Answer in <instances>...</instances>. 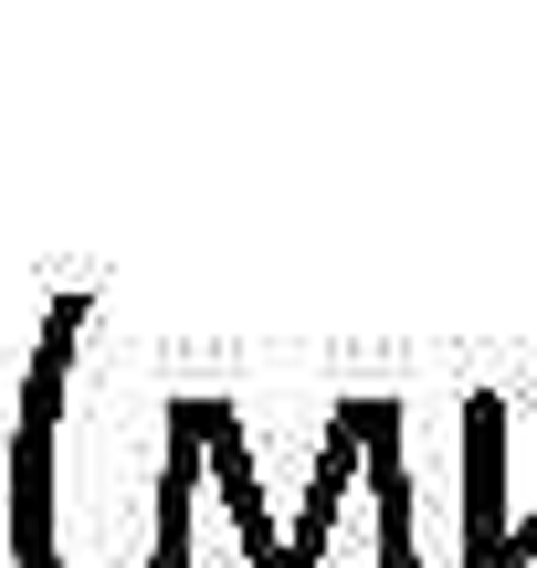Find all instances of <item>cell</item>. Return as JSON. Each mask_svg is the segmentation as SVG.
<instances>
[{
	"mask_svg": "<svg viewBox=\"0 0 537 568\" xmlns=\"http://www.w3.org/2000/svg\"><path fill=\"white\" fill-rule=\"evenodd\" d=\"M95 295H53L42 305L32 368H21V422H11V568H63V527H53V464H63V379Z\"/></svg>",
	"mask_w": 537,
	"mask_h": 568,
	"instance_id": "1",
	"label": "cell"
},
{
	"mask_svg": "<svg viewBox=\"0 0 537 568\" xmlns=\"http://www.w3.org/2000/svg\"><path fill=\"white\" fill-rule=\"evenodd\" d=\"M358 474H369V389L327 410L316 485H306V516H295V537H285V568H327V527H337V506H348V485H358Z\"/></svg>",
	"mask_w": 537,
	"mask_h": 568,
	"instance_id": "2",
	"label": "cell"
},
{
	"mask_svg": "<svg viewBox=\"0 0 537 568\" xmlns=\"http://www.w3.org/2000/svg\"><path fill=\"white\" fill-rule=\"evenodd\" d=\"M506 537V389L464 400V568H485Z\"/></svg>",
	"mask_w": 537,
	"mask_h": 568,
	"instance_id": "3",
	"label": "cell"
},
{
	"mask_svg": "<svg viewBox=\"0 0 537 568\" xmlns=\"http://www.w3.org/2000/svg\"><path fill=\"white\" fill-rule=\"evenodd\" d=\"M201 464H211V485H222L232 527H243V568H285V537H274V506H264V485H253V443H243V422H232V400H201Z\"/></svg>",
	"mask_w": 537,
	"mask_h": 568,
	"instance_id": "4",
	"label": "cell"
},
{
	"mask_svg": "<svg viewBox=\"0 0 537 568\" xmlns=\"http://www.w3.org/2000/svg\"><path fill=\"white\" fill-rule=\"evenodd\" d=\"M190 506H201V389L169 400V453H159V548L148 568H190Z\"/></svg>",
	"mask_w": 537,
	"mask_h": 568,
	"instance_id": "5",
	"label": "cell"
},
{
	"mask_svg": "<svg viewBox=\"0 0 537 568\" xmlns=\"http://www.w3.org/2000/svg\"><path fill=\"white\" fill-rule=\"evenodd\" d=\"M369 506H379V568H422L412 558V464H401V400L369 389Z\"/></svg>",
	"mask_w": 537,
	"mask_h": 568,
	"instance_id": "6",
	"label": "cell"
},
{
	"mask_svg": "<svg viewBox=\"0 0 537 568\" xmlns=\"http://www.w3.org/2000/svg\"><path fill=\"white\" fill-rule=\"evenodd\" d=\"M527 558H537V506H527V516H506V548L485 558V568H527Z\"/></svg>",
	"mask_w": 537,
	"mask_h": 568,
	"instance_id": "7",
	"label": "cell"
}]
</instances>
